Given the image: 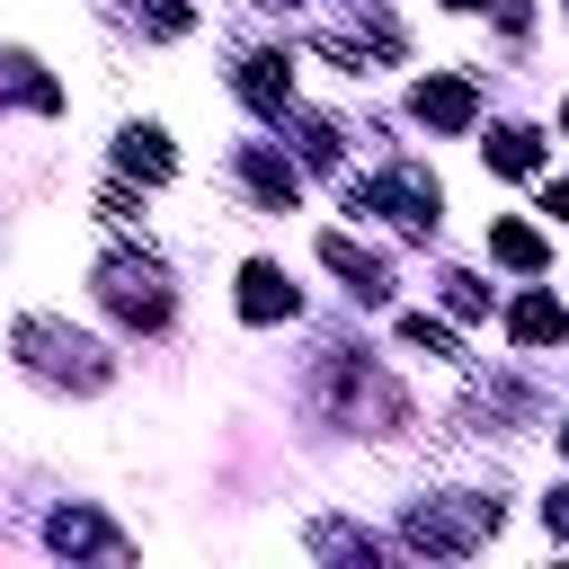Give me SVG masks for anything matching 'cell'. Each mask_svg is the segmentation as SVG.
I'll return each mask as SVG.
<instances>
[{
	"label": "cell",
	"instance_id": "cell-12",
	"mask_svg": "<svg viewBox=\"0 0 569 569\" xmlns=\"http://www.w3.org/2000/svg\"><path fill=\"white\" fill-rule=\"evenodd\" d=\"M480 151H489V169H498V178H533V169H542V142H533L525 124H498Z\"/></svg>",
	"mask_w": 569,
	"mask_h": 569
},
{
	"label": "cell",
	"instance_id": "cell-6",
	"mask_svg": "<svg viewBox=\"0 0 569 569\" xmlns=\"http://www.w3.org/2000/svg\"><path fill=\"white\" fill-rule=\"evenodd\" d=\"M240 98H249L258 116H284V107H293V62H284V53H249V62H240Z\"/></svg>",
	"mask_w": 569,
	"mask_h": 569
},
{
	"label": "cell",
	"instance_id": "cell-17",
	"mask_svg": "<svg viewBox=\"0 0 569 569\" xmlns=\"http://www.w3.org/2000/svg\"><path fill=\"white\" fill-rule=\"evenodd\" d=\"M400 338H409V347H427V356H453V329H436L427 311H409V320H400Z\"/></svg>",
	"mask_w": 569,
	"mask_h": 569
},
{
	"label": "cell",
	"instance_id": "cell-19",
	"mask_svg": "<svg viewBox=\"0 0 569 569\" xmlns=\"http://www.w3.org/2000/svg\"><path fill=\"white\" fill-rule=\"evenodd\" d=\"M542 213H551V222H569V178H551V187H542Z\"/></svg>",
	"mask_w": 569,
	"mask_h": 569
},
{
	"label": "cell",
	"instance_id": "cell-9",
	"mask_svg": "<svg viewBox=\"0 0 569 569\" xmlns=\"http://www.w3.org/2000/svg\"><path fill=\"white\" fill-rule=\"evenodd\" d=\"M240 178H249V196H258V204H276V213L293 204V160H276L267 142H240Z\"/></svg>",
	"mask_w": 569,
	"mask_h": 569
},
{
	"label": "cell",
	"instance_id": "cell-10",
	"mask_svg": "<svg viewBox=\"0 0 569 569\" xmlns=\"http://www.w3.org/2000/svg\"><path fill=\"white\" fill-rule=\"evenodd\" d=\"M320 258L347 276V293H356V302H382V293H391V284H382V258H365L347 231H329V240H320Z\"/></svg>",
	"mask_w": 569,
	"mask_h": 569
},
{
	"label": "cell",
	"instance_id": "cell-16",
	"mask_svg": "<svg viewBox=\"0 0 569 569\" xmlns=\"http://www.w3.org/2000/svg\"><path fill=\"white\" fill-rule=\"evenodd\" d=\"M133 9H142V27H151V36H187V18H196L187 0H133Z\"/></svg>",
	"mask_w": 569,
	"mask_h": 569
},
{
	"label": "cell",
	"instance_id": "cell-11",
	"mask_svg": "<svg viewBox=\"0 0 569 569\" xmlns=\"http://www.w3.org/2000/svg\"><path fill=\"white\" fill-rule=\"evenodd\" d=\"M507 338H516V347H551V338H569V311H560L551 293H525V302L507 311Z\"/></svg>",
	"mask_w": 569,
	"mask_h": 569
},
{
	"label": "cell",
	"instance_id": "cell-4",
	"mask_svg": "<svg viewBox=\"0 0 569 569\" xmlns=\"http://www.w3.org/2000/svg\"><path fill=\"white\" fill-rule=\"evenodd\" d=\"M356 204H365V213H391V222H400V231H418V240L436 231V178H418V169H382Z\"/></svg>",
	"mask_w": 569,
	"mask_h": 569
},
{
	"label": "cell",
	"instance_id": "cell-15",
	"mask_svg": "<svg viewBox=\"0 0 569 569\" xmlns=\"http://www.w3.org/2000/svg\"><path fill=\"white\" fill-rule=\"evenodd\" d=\"M489 249H498V258H507V267H525V276H533V267H542V240H533V231H525V222H489Z\"/></svg>",
	"mask_w": 569,
	"mask_h": 569
},
{
	"label": "cell",
	"instance_id": "cell-13",
	"mask_svg": "<svg viewBox=\"0 0 569 569\" xmlns=\"http://www.w3.org/2000/svg\"><path fill=\"white\" fill-rule=\"evenodd\" d=\"M0 98H27V107H62V89L36 71V53H0Z\"/></svg>",
	"mask_w": 569,
	"mask_h": 569
},
{
	"label": "cell",
	"instance_id": "cell-7",
	"mask_svg": "<svg viewBox=\"0 0 569 569\" xmlns=\"http://www.w3.org/2000/svg\"><path fill=\"white\" fill-rule=\"evenodd\" d=\"M471 116H480L471 80H418V124H436V133H462Z\"/></svg>",
	"mask_w": 569,
	"mask_h": 569
},
{
	"label": "cell",
	"instance_id": "cell-22",
	"mask_svg": "<svg viewBox=\"0 0 569 569\" xmlns=\"http://www.w3.org/2000/svg\"><path fill=\"white\" fill-rule=\"evenodd\" d=\"M560 453H569V427H560Z\"/></svg>",
	"mask_w": 569,
	"mask_h": 569
},
{
	"label": "cell",
	"instance_id": "cell-20",
	"mask_svg": "<svg viewBox=\"0 0 569 569\" xmlns=\"http://www.w3.org/2000/svg\"><path fill=\"white\" fill-rule=\"evenodd\" d=\"M551 533H569V489H560V498H551Z\"/></svg>",
	"mask_w": 569,
	"mask_h": 569
},
{
	"label": "cell",
	"instance_id": "cell-14",
	"mask_svg": "<svg viewBox=\"0 0 569 569\" xmlns=\"http://www.w3.org/2000/svg\"><path fill=\"white\" fill-rule=\"evenodd\" d=\"M53 542H62V551H107V560H124V542H116L98 516H80V507H62V516H53Z\"/></svg>",
	"mask_w": 569,
	"mask_h": 569
},
{
	"label": "cell",
	"instance_id": "cell-8",
	"mask_svg": "<svg viewBox=\"0 0 569 569\" xmlns=\"http://www.w3.org/2000/svg\"><path fill=\"white\" fill-rule=\"evenodd\" d=\"M116 160H124L133 178H151V187L178 169V151H169V133H160V124H124V133H116Z\"/></svg>",
	"mask_w": 569,
	"mask_h": 569
},
{
	"label": "cell",
	"instance_id": "cell-5",
	"mask_svg": "<svg viewBox=\"0 0 569 569\" xmlns=\"http://www.w3.org/2000/svg\"><path fill=\"white\" fill-rule=\"evenodd\" d=\"M293 284H284V267H267V258H249L240 267V320H293Z\"/></svg>",
	"mask_w": 569,
	"mask_h": 569
},
{
	"label": "cell",
	"instance_id": "cell-23",
	"mask_svg": "<svg viewBox=\"0 0 569 569\" xmlns=\"http://www.w3.org/2000/svg\"><path fill=\"white\" fill-rule=\"evenodd\" d=\"M560 124H569V107H560Z\"/></svg>",
	"mask_w": 569,
	"mask_h": 569
},
{
	"label": "cell",
	"instance_id": "cell-18",
	"mask_svg": "<svg viewBox=\"0 0 569 569\" xmlns=\"http://www.w3.org/2000/svg\"><path fill=\"white\" fill-rule=\"evenodd\" d=\"M445 302H453V311H462V320H480V311H489V293H480V284H471V276H445Z\"/></svg>",
	"mask_w": 569,
	"mask_h": 569
},
{
	"label": "cell",
	"instance_id": "cell-1",
	"mask_svg": "<svg viewBox=\"0 0 569 569\" xmlns=\"http://www.w3.org/2000/svg\"><path fill=\"white\" fill-rule=\"evenodd\" d=\"M18 356H27V373L71 382V391H98V382H107V356H98L80 329H62V320H18Z\"/></svg>",
	"mask_w": 569,
	"mask_h": 569
},
{
	"label": "cell",
	"instance_id": "cell-2",
	"mask_svg": "<svg viewBox=\"0 0 569 569\" xmlns=\"http://www.w3.org/2000/svg\"><path fill=\"white\" fill-rule=\"evenodd\" d=\"M98 302L116 320H133V329H169V284H160L151 258H107L98 267Z\"/></svg>",
	"mask_w": 569,
	"mask_h": 569
},
{
	"label": "cell",
	"instance_id": "cell-3",
	"mask_svg": "<svg viewBox=\"0 0 569 569\" xmlns=\"http://www.w3.org/2000/svg\"><path fill=\"white\" fill-rule=\"evenodd\" d=\"M489 533H498V498H462V507H436V498H427V507L409 516V542H418V551H471V542H489Z\"/></svg>",
	"mask_w": 569,
	"mask_h": 569
},
{
	"label": "cell",
	"instance_id": "cell-21",
	"mask_svg": "<svg viewBox=\"0 0 569 569\" xmlns=\"http://www.w3.org/2000/svg\"><path fill=\"white\" fill-rule=\"evenodd\" d=\"M445 9H480V0H445Z\"/></svg>",
	"mask_w": 569,
	"mask_h": 569
}]
</instances>
